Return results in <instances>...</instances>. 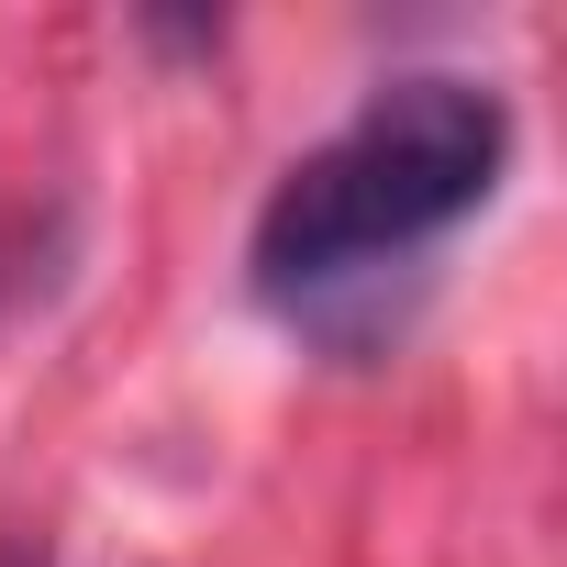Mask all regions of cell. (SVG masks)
Segmentation results:
<instances>
[{
  "mask_svg": "<svg viewBox=\"0 0 567 567\" xmlns=\"http://www.w3.org/2000/svg\"><path fill=\"white\" fill-rule=\"evenodd\" d=\"M0 567H45V545H23V534H0Z\"/></svg>",
  "mask_w": 567,
  "mask_h": 567,
  "instance_id": "2",
  "label": "cell"
},
{
  "mask_svg": "<svg viewBox=\"0 0 567 567\" xmlns=\"http://www.w3.org/2000/svg\"><path fill=\"white\" fill-rule=\"evenodd\" d=\"M501 167L512 101L467 68H401L323 145L278 167V189L245 223V290L301 334H357L379 278H412L456 223L489 212Z\"/></svg>",
  "mask_w": 567,
  "mask_h": 567,
  "instance_id": "1",
  "label": "cell"
}]
</instances>
